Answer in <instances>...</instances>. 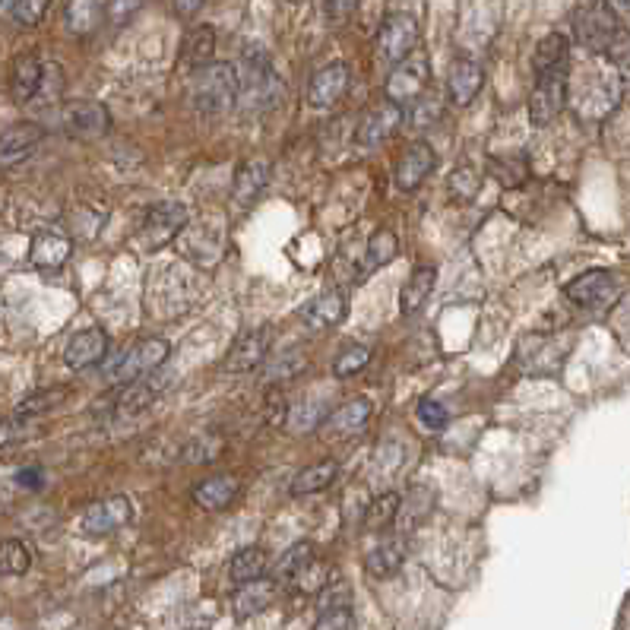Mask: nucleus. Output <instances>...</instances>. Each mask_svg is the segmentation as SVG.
Masks as SVG:
<instances>
[{
    "mask_svg": "<svg viewBox=\"0 0 630 630\" xmlns=\"http://www.w3.org/2000/svg\"><path fill=\"white\" fill-rule=\"evenodd\" d=\"M45 130L38 127L35 121H23V124H13L0 133V168H16L23 165L32 152L42 143Z\"/></svg>",
    "mask_w": 630,
    "mask_h": 630,
    "instance_id": "15",
    "label": "nucleus"
},
{
    "mask_svg": "<svg viewBox=\"0 0 630 630\" xmlns=\"http://www.w3.org/2000/svg\"><path fill=\"white\" fill-rule=\"evenodd\" d=\"M187 219H190L187 206L178 203V200H162L156 206H149L140 228H137V235H133V244L146 254L162 251L168 241L178 238V232L187 225Z\"/></svg>",
    "mask_w": 630,
    "mask_h": 630,
    "instance_id": "4",
    "label": "nucleus"
},
{
    "mask_svg": "<svg viewBox=\"0 0 630 630\" xmlns=\"http://www.w3.org/2000/svg\"><path fill=\"white\" fill-rule=\"evenodd\" d=\"M434 279H437V273L431 270V266H418V270L406 279L403 292H399V311H403L406 317L422 311L428 304V298H431Z\"/></svg>",
    "mask_w": 630,
    "mask_h": 630,
    "instance_id": "28",
    "label": "nucleus"
},
{
    "mask_svg": "<svg viewBox=\"0 0 630 630\" xmlns=\"http://www.w3.org/2000/svg\"><path fill=\"white\" fill-rule=\"evenodd\" d=\"M399 257V238L393 228H377V232L371 235L368 247H365V257H361V270L365 273H374L380 270V266H387Z\"/></svg>",
    "mask_w": 630,
    "mask_h": 630,
    "instance_id": "30",
    "label": "nucleus"
},
{
    "mask_svg": "<svg viewBox=\"0 0 630 630\" xmlns=\"http://www.w3.org/2000/svg\"><path fill=\"white\" fill-rule=\"evenodd\" d=\"M171 387V374L156 368L143 374L140 380H133V384H127V393L121 396V412H140L146 406H152L156 399Z\"/></svg>",
    "mask_w": 630,
    "mask_h": 630,
    "instance_id": "23",
    "label": "nucleus"
},
{
    "mask_svg": "<svg viewBox=\"0 0 630 630\" xmlns=\"http://www.w3.org/2000/svg\"><path fill=\"white\" fill-rule=\"evenodd\" d=\"M418 35H422V26H418L412 13H390L377 29V61L396 67L403 57L415 51Z\"/></svg>",
    "mask_w": 630,
    "mask_h": 630,
    "instance_id": "8",
    "label": "nucleus"
},
{
    "mask_svg": "<svg viewBox=\"0 0 630 630\" xmlns=\"http://www.w3.org/2000/svg\"><path fill=\"white\" fill-rule=\"evenodd\" d=\"M102 23V4L99 0H67L64 7V26L70 35L76 38H86L99 29Z\"/></svg>",
    "mask_w": 630,
    "mask_h": 630,
    "instance_id": "29",
    "label": "nucleus"
},
{
    "mask_svg": "<svg viewBox=\"0 0 630 630\" xmlns=\"http://www.w3.org/2000/svg\"><path fill=\"white\" fill-rule=\"evenodd\" d=\"M434 171V149L428 143H409L403 149V156H399L396 168H393V181L399 190H415V187H422V181Z\"/></svg>",
    "mask_w": 630,
    "mask_h": 630,
    "instance_id": "16",
    "label": "nucleus"
},
{
    "mask_svg": "<svg viewBox=\"0 0 630 630\" xmlns=\"http://www.w3.org/2000/svg\"><path fill=\"white\" fill-rule=\"evenodd\" d=\"M371 403L368 399H349L346 406H339L333 415H327V431L330 434H355L368 425V418H371Z\"/></svg>",
    "mask_w": 630,
    "mask_h": 630,
    "instance_id": "32",
    "label": "nucleus"
},
{
    "mask_svg": "<svg viewBox=\"0 0 630 630\" xmlns=\"http://www.w3.org/2000/svg\"><path fill=\"white\" fill-rule=\"evenodd\" d=\"M194 108L206 118H225L238 108V70L225 61H209L194 70Z\"/></svg>",
    "mask_w": 630,
    "mask_h": 630,
    "instance_id": "3",
    "label": "nucleus"
},
{
    "mask_svg": "<svg viewBox=\"0 0 630 630\" xmlns=\"http://www.w3.org/2000/svg\"><path fill=\"white\" fill-rule=\"evenodd\" d=\"M282 102V80L276 76L263 48H247L238 70V108L247 114L273 111Z\"/></svg>",
    "mask_w": 630,
    "mask_h": 630,
    "instance_id": "2",
    "label": "nucleus"
},
{
    "mask_svg": "<svg viewBox=\"0 0 630 630\" xmlns=\"http://www.w3.org/2000/svg\"><path fill=\"white\" fill-rule=\"evenodd\" d=\"M270 162L266 159H247L238 165L235 171V181H232V197L238 206H254L263 194H266V187H270Z\"/></svg>",
    "mask_w": 630,
    "mask_h": 630,
    "instance_id": "17",
    "label": "nucleus"
},
{
    "mask_svg": "<svg viewBox=\"0 0 630 630\" xmlns=\"http://www.w3.org/2000/svg\"><path fill=\"white\" fill-rule=\"evenodd\" d=\"M336 479V463L333 460H323V463H314L308 469H301L295 475V482H292V494L295 498H301V494H317L323 488H330Z\"/></svg>",
    "mask_w": 630,
    "mask_h": 630,
    "instance_id": "36",
    "label": "nucleus"
},
{
    "mask_svg": "<svg viewBox=\"0 0 630 630\" xmlns=\"http://www.w3.org/2000/svg\"><path fill=\"white\" fill-rule=\"evenodd\" d=\"M349 83H352V73H349V64H327L323 70H317L311 76L308 83V105L311 108H333L342 95L349 92Z\"/></svg>",
    "mask_w": 630,
    "mask_h": 630,
    "instance_id": "14",
    "label": "nucleus"
},
{
    "mask_svg": "<svg viewBox=\"0 0 630 630\" xmlns=\"http://www.w3.org/2000/svg\"><path fill=\"white\" fill-rule=\"evenodd\" d=\"M13 7H16V0H0V19L13 16Z\"/></svg>",
    "mask_w": 630,
    "mask_h": 630,
    "instance_id": "54",
    "label": "nucleus"
},
{
    "mask_svg": "<svg viewBox=\"0 0 630 630\" xmlns=\"http://www.w3.org/2000/svg\"><path fill=\"white\" fill-rule=\"evenodd\" d=\"M32 564L29 548L19 539L0 542V577H23Z\"/></svg>",
    "mask_w": 630,
    "mask_h": 630,
    "instance_id": "40",
    "label": "nucleus"
},
{
    "mask_svg": "<svg viewBox=\"0 0 630 630\" xmlns=\"http://www.w3.org/2000/svg\"><path fill=\"white\" fill-rule=\"evenodd\" d=\"M441 114H444V102L437 99H428V95H422V99H415L409 105V127L412 130H428L434 127L437 121H441Z\"/></svg>",
    "mask_w": 630,
    "mask_h": 630,
    "instance_id": "42",
    "label": "nucleus"
},
{
    "mask_svg": "<svg viewBox=\"0 0 630 630\" xmlns=\"http://www.w3.org/2000/svg\"><path fill=\"white\" fill-rule=\"evenodd\" d=\"M168 355H171V349H168L165 339H140V342H133L121 358L111 361L108 380L118 387H127V384H133V380H140L143 374L162 368L168 361Z\"/></svg>",
    "mask_w": 630,
    "mask_h": 630,
    "instance_id": "6",
    "label": "nucleus"
},
{
    "mask_svg": "<svg viewBox=\"0 0 630 630\" xmlns=\"http://www.w3.org/2000/svg\"><path fill=\"white\" fill-rule=\"evenodd\" d=\"M105 355H108V336H105V330L89 327V330H80V333H76L67 342L64 361H67L70 371H86L92 365H99Z\"/></svg>",
    "mask_w": 630,
    "mask_h": 630,
    "instance_id": "19",
    "label": "nucleus"
},
{
    "mask_svg": "<svg viewBox=\"0 0 630 630\" xmlns=\"http://www.w3.org/2000/svg\"><path fill=\"white\" fill-rule=\"evenodd\" d=\"M213 54H216V29L213 26H197L194 32H187L184 48H181V61L190 70H200L203 64H209Z\"/></svg>",
    "mask_w": 630,
    "mask_h": 630,
    "instance_id": "31",
    "label": "nucleus"
},
{
    "mask_svg": "<svg viewBox=\"0 0 630 630\" xmlns=\"http://www.w3.org/2000/svg\"><path fill=\"white\" fill-rule=\"evenodd\" d=\"M273 583L270 580H251V583H241L238 586V593H235V599H232V608H235V618L238 621H247V618H254V615H260L263 608H270V602H273Z\"/></svg>",
    "mask_w": 630,
    "mask_h": 630,
    "instance_id": "27",
    "label": "nucleus"
},
{
    "mask_svg": "<svg viewBox=\"0 0 630 630\" xmlns=\"http://www.w3.org/2000/svg\"><path fill=\"white\" fill-rule=\"evenodd\" d=\"M418 422L431 431H441L447 425V409L437 403V399H422V403H418Z\"/></svg>",
    "mask_w": 630,
    "mask_h": 630,
    "instance_id": "49",
    "label": "nucleus"
},
{
    "mask_svg": "<svg viewBox=\"0 0 630 630\" xmlns=\"http://www.w3.org/2000/svg\"><path fill=\"white\" fill-rule=\"evenodd\" d=\"M428 76H431V67H428V54L425 51H412L409 57H403L396 67H390V76H387V86H384V95L387 102L399 105V108H409L415 99H422L425 89H428Z\"/></svg>",
    "mask_w": 630,
    "mask_h": 630,
    "instance_id": "7",
    "label": "nucleus"
},
{
    "mask_svg": "<svg viewBox=\"0 0 630 630\" xmlns=\"http://www.w3.org/2000/svg\"><path fill=\"white\" fill-rule=\"evenodd\" d=\"M346 314H349V298L342 292H323L304 304L301 311L304 323H308L311 330H333L346 320Z\"/></svg>",
    "mask_w": 630,
    "mask_h": 630,
    "instance_id": "21",
    "label": "nucleus"
},
{
    "mask_svg": "<svg viewBox=\"0 0 630 630\" xmlns=\"http://www.w3.org/2000/svg\"><path fill=\"white\" fill-rule=\"evenodd\" d=\"M130 501L124 498V494H114V498H105V501H95L83 510L80 517V532L83 536H111V532H118L121 526L130 523Z\"/></svg>",
    "mask_w": 630,
    "mask_h": 630,
    "instance_id": "12",
    "label": "nucleus"
},
{
    "mask_svg": "<svg viewBox=\"0 0 630 630\" xmlns=\"http://www.w3.org/2000/svg\"><path fill=\"white\" fill-rule=\"evenodd\" d=\"M406 561V536H387V539H380V545L368 555V570H371V577L377 580H387V577H396V570L403 567Z\"/></svg>",
    "mask_w": 630,
    "mask_h": 630,
    "instance_id": "26",
    "label": "nucleus"
},
{
    "mask_svg": "<svg viewBox=\"0 0 630 630\" xmlns=\"http://www.w3.org/2000/svg\"><path fill=\"white\" fill-rule=\"evenodd\" d=\"M482 83H485L482 67L475 64L472 57H456L450 67V80H447V99L456 108H466L475 102V95L482 92Z\"/></svg>",
    "mask_w": 630,
    "mask_h": 630,
    "instance_id": "18",
    "label": "nucleus"
},
{
    "mask_svg": "<svg viewBox=\"0 0 630 630\" xmlns=\"http://www.w3.org/2000/svg\"><path fill=\"white\" fill-rule=\"evenodd\" d=\"M320 612H333V608H349V596H352V589L349 583H342V580H333L320 589Z\"/></svg>",
    "mask_w": 630,
    "mask_h": 630,
    "instance_id": "46",
    "label": "nucleus"
},
{
    "mask_svg": "<svg viewBox=\"0 0 630 630\" xmlns=\"http://www.w3.org/2000/svg\"><path fill=\"white\" fill-rule=\"evenodd\" d=\"M311 561H314V545H311V542H298V545H292V548L279 558V564H276V577L285 580V583H295V580L301 577V570L308 567Z\"/></svg>",
    "mask_w": 630,
    "mask_h": 630,
    "instance_id": "39",
    "label": "nucleus"
},
{
    "mask_svg": "<svg viewBox=\"0 0 630 630\" xmlns=\"http://www.w3.org/2000/svg\"><path fill=\"white\" fill-rule=\"evenodd\" d=\"M61 124L76 140H102L111 127V114L102 102L73 99L61 108Z\"/></svg>",
    "mask_w": 630,
    "mask_h": 630,
    "instance_id": "11",
    "label": "nucleus"
},
{
    "mask_svg": "<svg viewBox=\"0 0 630 630\" xmlns=\"http://www.w3.org/2000/svg\"><path fill=\"white\" fill-rule=\"evenodd\" d=\"M140 7H143V0H108V19L114 26H127L133 16L140 13Z\"/></svg>",
    "mask_w": 630,
    "mask_h": 630,
    "instance_id": "50",
    "label": "nucleus"
},
{
    "mask_svg": "<svg viewBox=\"0 0 630 630\" xmlns=\"http://www.w3.org/2000/svg\"><path fill=\"white\" fill-rule=\"evenodd\" d=\"M615 330L621 336V342L630 352V298H618V308H615Z\"/></svg>",
    "mask_w": 630,
    "mask_h": 630,
    "instance_id": "51",
    "label": "nucleus"
},
{
    "mask_svg": "<svg viewBox=\"0 0 630 630\" xmlns=\"http://www.w3.org/2000/svg\"><path fill=\"white\" fill-rule=\"evenodd\" d=\"M406 108H399V105H393V102H377V105H371L365 114H361V121H358V127H355V143L358 146H377V143H384V140H390L393 133L399 130V124H403V114Z\"/></svg>",
    "mask_w": 630,
    "mask_h": 630,
    "instance_id": "13",
    "label": "nucleus"
},
{
    "mask_svg": "<svg viewBox=\"0 0 630 630\" xmlns=\"http://www.w3.org/2000/svg\"><path fill=\"white\" fill-rule=\"evenodd\" d=\"M574 32L583 48L608 57L615 67H630V32L605 0H593L574 13Z\"/></svg>",
    "mask_w": 630,
    "mask_h": 630,
    "instance_id": "1",
    "label": "nucleus"
},
{
    "mask_svg": "<svg viewBox=\"0 0 630 630\" xmlns=\"http://www.w3.org/2000/svg\"><path fill=\"white\" fill-rule=\"evenodd\" d=\"M203 4H206V0H175V10H178V16L190 19V16H197V13H200Z\"/></svg>",
    "mask_w": 630,
    "mask_h": 630,
    "instance_id": "53",
    "label": "nucleus"
},
{
    "mask_svg": "<svg viewBox=\"0 0 630 630\" xmlns=\"http://www.w3.org/2000/svg\"><path fill=\"white\" fill-rule=\"evenodd\" d=\"M355 10H358V0H327V16L333 23H346Z\"/></svg>",
    "mask_w": 630,
    "mask_h": 630,
    "instance_id": "52",
    "label": "nucleus"
},
{
    "mask_svg": "<svg viewBox=\"0 0 630 630\" xmlns=\"http://www.w3.org/2000/svg\"><path fill=\"white\" fill-rule=\"evenodd\" d=\"M270 330L260 327V330H251V333H244L232 352L225 355V371L228 374H244V371H254L260 361L266 358V349H270Z\"/></svg>",
    "mask_w": 630,
    "mask_h": 630,
    "instance_id": "20",
    "label": "nucleus"
},
{
    "mask_svg": "<svg viewBox=\"0 0 630 630\" xmlns=\"http://www.w3.org/2000/svg\"><path fill=\"white\" fill-rule=\"evenodd\" d=\"M570 346L564 336H545V333H536V336H526L520 342V368L523 374H558L564 368V358H567Z\"/></svg>",
    "mask_w": 630,
    "mask_h": 630,
    "instance_id": "9",
    "label": "nucleus"
},
{
    "mask_svg": "<svg viewBox=\"0 0 630 630\" xmlns=\"http://www.w3.org/2000/svg\"><path fill=\"white\" fill-rule=\"evenodd\" d=\"M73 254V244L70 238L57 235V232H38L29 244V260L35 270H45V273H54L61 270V266L70 260Z\"/></svg>",
    "mask_w": 630,
    "mask_h": 630,
    "instance_id": "22",
    "label": "nucleus"
},
{
    "mask_svg": "<svg viewBox=\"0 0 630 630\" xmlns=\"http://www.w3.org/2000/svg\"><path fill=\"white\" fill-rule=\"evenodd\" d=\"M564 295L583 311H605L618 304V282L608 270H589L577 276L574 282H567Z\"/></svg>",
    "mask_w": 630,
    "mask_h": 630,
    "instance_id": "10",
    "label": "nucleus"
},
{
    "mask_svg": "<svg viewBox=\"0 0 630 630\" xmlns=\"http://www.w3.org/2000/svg\"><path fill=\"white\" fill-rule=\"evenodd\" d=\"M491 165H494V178H501L504 187H517L526 181V159L523 156H498Z\"/></svg>",
    "mask_w": 630,
    "mask_h": 630,
    "instance_id": "44",
    "label": "nucleus"
},
{
    "mask_svg": "<svg viewBox=\"0 0 630 630\" xmlns=\"http://www.w3.org/2000/svg\"><path fill=\"white\" fill-rule=\"evenodd\" d=\"M399 510H403V494H399V491L377 494V498L371 501V507H368V513H365V526L374 529V532L387 529V526L396 523Z\"/></svg>",
    "mask_w": 630,
    "mask_h": 630,
    "instance_id": "35",
    "label": "nucleus"
},
{
    "mask_svg": "<svg viewBox=\"0 0 630 630\" xmlns=\"http://www.w3.org/2000/svg\"><path fill=\"white\" fill-rule=\"evenodd\" d=\"M371 361V349L368 346H346L336 358H333V374L336 377H355L368 368Z\"/></svg>",
    "mask_w": 630,
    "mask_h": 630,
    "instance_id": "43",
    "label": "nucleus"
},
{
    "mask_svg": "<svg viewBox=\"0 0 630 630\" xmlns=\"http://www.w3.org/2000/svg\"><path fill=\"white\" fill-rule=\"evenodd\" d=\"M314 630H358L352 608H333V612H320V621Z\"/></svg>",
    "mask_w": 630,
    "mask_h": 630,
    "instance_id": "48",
    "label": "nucleus"
},
{
    "mask_svg": "<svg viewBox=\"0 0 630 630\" xmlns=\"http://www.w3.org/2000/svg\"><path fill=\"white\" fill-rule=\"evenodd\" d=\"M266 551L251 545V548H241L238 555L232 558V564H228V574H232V580L241 586V583H251V580H260L266 574Z\"/></svg>",
    "mask_w": 630,
    "mask_h": 630,
    "instance_id": "34",
    "label": "nucleus"
},
{
    "mask_svg": "<svg viewBox=\"0 0 630 630\" xmlns=\"http://www.w3.org/2000/svg\"><path fill=\"white\" fill-rule=\"evenodd\" d=\"M67 399V387H48V390H38V393H32V396H26L23 403L16 406V415L19 418H35V415H45V412H51L54 406H61Z\"/></svg>",
    "mask_w": 630,
    "mask_h": 630,
    "instance_id": "41",
    "label": "nucleus"
},
{
    "mask_svg": "<svg viewBox=\"0 0 630 630\" xmlns=\"http://www.w3.org/2000/svg\"><path fill=\"white\" fill-rule=\"evenodd\" d=\"M285 422H289L292 434H308L323 422V403L320 399H311V396L298 399V403L289 409V415H285Z\"/></svg>",
    "mask_w": 630,
    "mask_h": 630,
    "instance_id": "38",
    "label": "nucleus"
},
{
    "mask_svg": "<svg viewBox=\"0 0 630 630\" xmlns=\"http://www.w3.org/2000/svg\"><path fill=\"white\" fill-rule=\"evenodd\" d=\"M48 7H51V0H16V7H13V19L19 26H38L45 19V13H48Z\"/></svg>",
    "mask_w": 630,
    "mask_h": 630,
    "instance_id": "45",
    "label": "nucleus"
},
{
    "mask_svg": "<svg viewBox=\"0 0 630 630\" xmlns=\"http://www.w3.org/2000/svg\"><path fill=\"white\" fill-rule=\"evenodd\" d=\"M301 368H304V355H285V358H276L273 365L266 368V384H279V380H285V377H295Z\"/></svg>",
    "mask_w": 630,
    "mask_h": 630,
    "instance_id": "47",
    "label": "nucleus"
},
{
    "mask_svg": "<svg viewBox=\"0 0 630 630\" xmlns=\"http://www.w3.org/2000/svg\"><path fill=\"white\" fill-rule=\"evenodd\" d=\"M450 187V197L456 203H472L475 197H479V190H482V171L475 168V165H460V168H453V175L447 181Z\"/></svg>",
    "mask_w": 630,
    "mask_h": 630,
    "instance_id": "37",
    "label": "nucleus"
},
{
    "mask_svg": "<svg viewBox=\"0 0 630 630\" xmlns=\"http://www.w3.org/2000/svg\"><path fill=\"white\" fill-rule=\"evenodd\" d=\"M608 4H615V7H630V0H608Z\"/></svg>",
    "mask_w": 630,
    "mask_h": 630,
    "instance_id": "55",
    "label": "nucleus"
},
{
    "mask_svg": "<svg viewBox=\"0 0 630 630\" xmlns=\"http://www.w3.org/2000/svg\"><path fill=\"white\" fill-rule=\"evenodd\" d=\"M570 99V67H551L536 73V89L529 95V121L532 127H548L567 108Z\"/></svg>",
    "mask_w": 630,
    "mask_h": 630,
    "instance_id": "5",
    "label": "nucleus"
},
{
    "mask_svg": "<svg viewBox=\"0 0 630 630\" xmlns=\"http://www.w3.org/2000/svg\"><path fill=\"white\" fill-rule=\"evenodd\" d=\"M238 491H241L238 475H213V479H206L194 488V504L216 513V510L232 507Z\"/></svg>",
    "mask_w": 630,
    "mask_h": 630,
    "instance_id": "25",
    "label": "nucleus"
},
{
    "mask_svg": "<svg viewBox=\"0 0 630 630\" xmlns=\"http://www.w3.org/2000/svg\"><path fill=\"white\" fill-rule=\"evenodd\" d=\"M45 67L48 64L38 54H23L13 64V99L19 105H29L32 99H38V92H42V83H45Z\"/></svg>",
    "mask_w": 630,
    "mask_h": 630,
    "instance_id": "24",
    "label": "nucleus"
},
{
    "mask_svg": "<svg viewBox=\"0 0 630 630\" xmlns=\"http://www.w3.org/2000/svg\"><path fill=\"white\" fill-rule=\"evenodd\" d=\"M561 64H570V42L561 32H548L536 45V54H532V70L542 73V70L561 67Z\"/></svg>",
    "mask_w": 630,
    "mask_h": 630,
    "instance_id": "33",
    "label": "nucleus"
}]
</instances>
